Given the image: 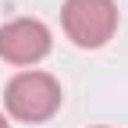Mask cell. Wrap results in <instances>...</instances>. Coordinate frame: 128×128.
Listing matches in <instances>:
<instances>
[{
  "label": "cell",
  "mask_w": 128,
  "mask_h": 128,
  "mask_svg": "<svg viewBox=\"0 0 128 128\" xmlns=\"http://www.w3.org/2000/svg\"><path fill=\"white\" fill-rule=\"evenodd\" d=\"M4 103L18 121H46L60 107V86L46 71H22L7 82Z\"/></svg>",
  "instance_id": "6da1fadb"
},
{
  "label": "cell",
  "mask_w": 128,
  "mask_h": 128,
  "mask_svg": "<svg viewBox=\"0 0 128 128\" xmlns=\"http://www.w3.org/2000/svg\"><path fill=\"white\" fill-rule=\"evenodd\" d=\"M64 32L78 46H103L118 28L114 0H64Z\"/></svg>",
  "instance_id": "7a4b0ae2"
},
{
  "label": "cell",
  "mask_w": 128,
  "mask_h": 128,
  "mask_svg": "<svg viewBox=\"0 0 128 128\" xmlns=\"http://www.w3.org/2000/svg\"><path fill=\"white\" fill-rule=\"evenodd\" d=\"M0 128H11V124H7V118H4V114H0Z\"/></svg>",
  "instance_id": "277c9868"
},
{
  "label": "cell",
  "mask_w": 128,
  "mask_h": 128,
  "mask_svg": "<svg viewBox=\"0 0 128 128\" xmlns=\"http://www.w3.org/2000/svg\"><path fill=\"white\" fill-rule=\"evenodd\" d=\"M50 54V28L36 18H14L0 28V57L11 64H36Z\"/></svg>",
  "instance_id": "3957f363"
}]
</instances>
